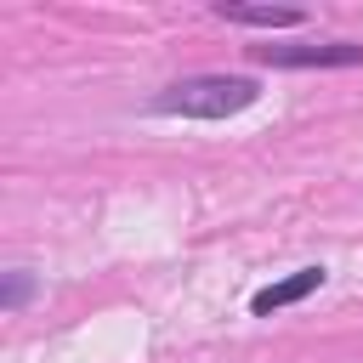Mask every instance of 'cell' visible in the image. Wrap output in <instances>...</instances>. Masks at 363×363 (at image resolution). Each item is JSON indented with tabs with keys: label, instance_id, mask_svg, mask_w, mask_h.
Listing matches in <instances>:
<instances>
[{
	"label": "cell",
	"instance_id": "6da1fadb",
	"mask_svg": "<svg viewBox=\"0 0 363 363\" xmlns=\"http://www.w3.org/2000/svg\"><path fill=\"white\" fill-rule=\"evenodd\" d=\"M261 102V85L250 74H187L147 96V113L164 119H233Z\"/></svg>",
	"mask_w": 363,
	"mask_h": 363
},
{
	"label": "cell",
	"instance_id": "7a4b0ae2",
	"mask_svg": "<svg viewBox=\"0 0 363 363\" xmlns=\"http://www.w3.org/2000/svg\"><path fill=\"white\" fill-rule=\"evenodd\" d=\"M250 57L261 68H357L363 40H261Z\"/></svg>",
	"mask_w": 363,
	"mask_h": 363
},
{
	"label": "cell",
	"instance_id": "3957f363",
	"mask_svg": "<svg viewBox=\"0 0 363 363\" xmlns=\"http://www.w3.org/2000/svg\"><path fill=\"white\" fill-rule=\"evenodd\" d=\"M312 289H323V267H301V272H289V278H278V284L255 289V295H250V312H255V318H272V312H284V306L306 301Z\"/></svg>",
	"mask_w": 363,
	"mask_h": 363
},
{
	"label": "cell",
	"instance_id": "277c9868",
	"mask_svg": "<svg viewBox=\"0 0 363 363\" xmlns=\"http://www.w3.org/2000/svg\"><path fill=\"white\" fill-rule=\"evenodd\" d=\"M216 17L221 23H238V28H267V34H278V28H301L306 23V11L301 6H216Z\"/></svg>",
	"mask_w": 363,
	"mask_h": 363
},
{
	"label": "cell",
	"instance_id": "5b68a950",
	"mask_svg": "<svg viewBox=\"0 0 363 363\" xmlns=\"http://www.w3.org/2000/svg\"><path fill=\"white\" fill-rule=\"evenodd\" d=\"M28 295H34V272L28 267H11L6 272V289H0V312H23Z\"/></svg>",
	"mask_w": 363,
	"mask_h": 363
}]
</instances>
